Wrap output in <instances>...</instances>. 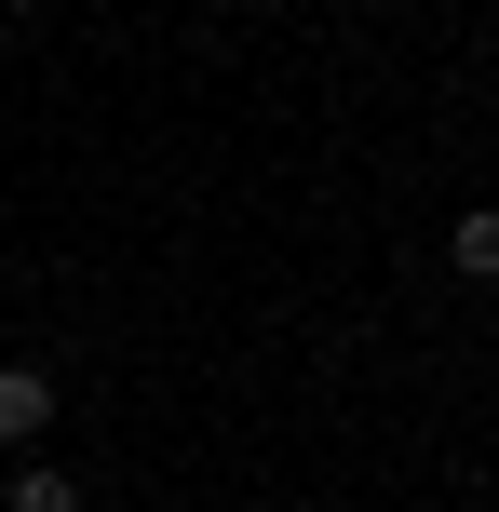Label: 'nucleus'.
I'll list each match as a JSON object with an SVG mask.
<instances>
[{
  "instance_id": "nucleus-1",
  "label": "nucleus",
  "mask_w": 499,
  "mask_h": 512,
  "mask_svg": "<svg viewBox=\"0 0 499 512\" xmlns=\"http://www.w3.org/2000/svg\"><path fill=\"white\" fill-rule=\"evenodd\" d=\"M54 432V378L41 364H0V445H41Z\"/></svg>"
},
{
  "instance_id": "nucleus-2",
  "label": "nucleus",
  "mask_w": 499,
  "mask_h": 512,
  "mask_svg": "<svg viewBox=\"0 0 499 512\" xmlns=\"http://www.w3.org/2000/svg\"><path fill=\"white\" fill-rule=\"evenodd\" d=\"M446 256H459L473 283H499V203H473V216H459V230H446Z\"/></svg>"
},
{
  "instance_id": "nucleus-3",
  "label": "nucleus",
  "mask_w": 499,
  "mask_h": 512,
  "mask_svg": "<svg viewBox=\"0 0 499 512\" xmlns=\"http://www.w3.org/2000/svg\"><path fill=\"white\" fill-rule=\"evenodd\" d=\"M0 512H81V486H68L54 459H27V472H14V499H0Z\"/></svg>"
},
{
  "instance_id": "nucleus-4",
  "label": "nucleus",
  "mask_w": 499,
  "mask_h": 512,
  "mask_svg": "<svg viewBox=\"0 0 499 512\" xmlns=\"http://www.w3.org/2000/svg\"><path fill=\"white\" fill-rule=\"evenodd\" d=\"M0 14H41V0H0Z\"/></svg>"
}]
</instances>
